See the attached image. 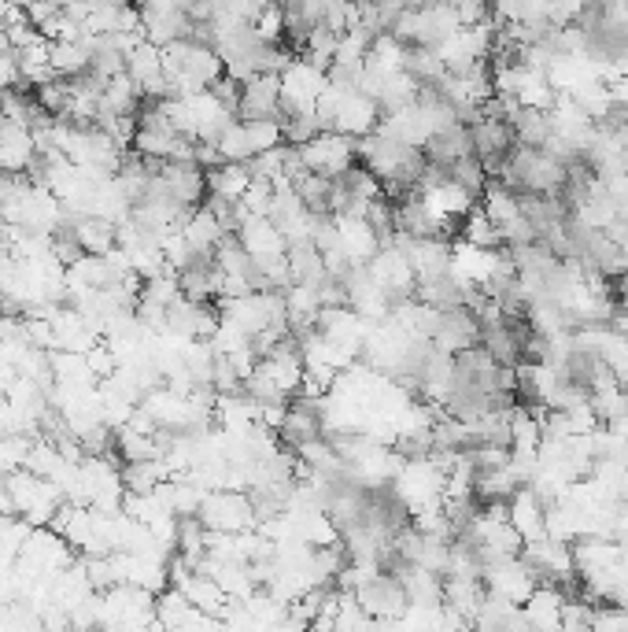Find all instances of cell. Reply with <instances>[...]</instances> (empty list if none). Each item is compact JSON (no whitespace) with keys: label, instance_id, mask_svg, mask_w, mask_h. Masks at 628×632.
Wrapping results in <instances>:
<instances>
[{"label":"cell","instance_id":"obj_1","mask_svg":"<svg viewBox=\"0 0 628 632\" xmlns=\"http://www.w3.org/2000/svg\"><path fill=\"white\" fill-rule=\"evenodd\" d=\"M329 86V71L311 60H289L281 67V111L285 115H314L322 89Z\"/></svg>","mask_w":628,"mask_h":632},{"label":"cell","instance_id":"obj_2","mask_svg":"<svg viewBox=\"0 0 628 632\" xmlns=\"http://www.w3.org/2000/svg\"><path fill=\"white\" fill-rule=\"evenodd\" d=\"M200 522L218 533H244V529H259V514L248 492L237 488H211L200 503Z\"/></svg>","mask_w":628,"mask_h":632},{"label":"cell","instance_id":"obj_3","mask_svg":"<svg viewBox=\"0 0 628 632\" xmlns=\"http://www.w3.org/2000/svg\"><path fill=\"white\" fill-rule=\"evenodd\" d=\"M300 156H303V167L314 174H322V178H344V174L355 167V137L348 134H337V130H322V134H314L307 145H300Z\"/></svg>","mask_w":628,"mask_h":632},{"label":"cell","instance_id":"obj_4","mask_svg":"<svg viewBox=\"0 0 628 632\" xmlns=\"http://www.w3.org/2000/svg\"><path fill=\"white\" fill-rule=\"evenodd\" d=\"M237 119H285V111H281V74L263 71L241 82Z\"/></svg>","mask_w":628,"mask_h":632},{"label":"cell","instance_id":"obj_5","mask_svg":"<svg viewBox=\"0 0 628 632\" xmlns=\"http://www.w3.org/2000/svg\"><path fill=\"white\" fill-rule=\"evenodd\" d=\"M355 599H359V607L370 614L374 621H392L399 618L403 610H407V588L399 577H385V573H377L374 581H366L363 588H355Z\"/></svg>","mask_w":628,"mask_h":632},{"label":"cell","instance_id":"obj_6","mask_svg":"<svg viewBox=\"0 0 628 632\" xmlns=\"http://www.w3.org/2000/svg\"><path fill=\"white\" fill-rule=\"evenodd\" d=\"M237 241L248 248V256L259 263V259H274V256H285L289 252V241H285V233L281 226L270 215H244L237 222Z\"/></svg>","mask_w":628,"mask_h":632},{"label":"cell","instance_id":"obj_7","mask_svg":"<svg viewBox=\"0 0 628 632\" xmlns=\"http://www.w3.org/2000/svg\"><path fill=\"white\" fill-rule=\"evenodd\" d=\"M366 270H370V278H374L381 289L392 292V296H399V292H407L414 285V267H411V256H407L403 244H399V248L381 244L377 256L366 263Z\"/></svg>","mask_w":628,"mask_h":632},{"label":"cell","instance_id":"obj_8","mask_svg":"<svg viewBox=\"0 0 628 632\" xmlns=\"http://www.w3.org/2000/svg\"><path fill=\"white\" fill-rule=\"evenodd\" d=\"M340 233V248L348 263H370L381 248V233L370 226V219H359V215H333Z\"/></svg>","mask_w":628,"mask_h":632},{"label":"cell","instance_id":"obj_9","mask_svg":"<svg viewBox=\"0 0 628 632\" xmlns=\"http://www.w3.org/2000/svg\"><path fill=\"white\" fill-rule=\"evenodd\" d=\"M318 311H322V296H318V285H303V281H292L285 289V318H289L292 337H300L307 329L318 326Z\"/></svg>","mask_w":628,"mask_h":632},{"label":"cell","instance_id":"obj_10","mask_svg":"<svg viewBox=\"0 0 628 632\" xmlns=\"http://www.w3.org/2000/svg\"><path fill=\"white\" fill-rule=\"evenodd\" d=\"M52 333H56V348L60 352H89L93 344L100 341L93 329L85 326V315L78 307H60L56 318H52Z\"/></svg>","mask_w":628,"mask_h":632},{"label":"cell","instance_id":"obj_11","mask_svg":"<svg viewBox=\"0 0 628 632\" xmlns=\"http://www.w3.org/2000/svg\"><path fill=\"white\" fill-rule=\"evenodd\" d=\"M182 233L189 237V244H193L200 256L215 259V244L226 237V226H222L215 211L204 204V207H193V211L185 215V219H182Z\"/></svg>","mask_w":628,"mask_h":632},{"label":"cell","instance_id":"obj_12","mask_svg":"<svg viewBox=\"0 0 628 632\" xmlns=\"http://www.w3.org/2000/svg\"><path fill=\"white\" fill-rule=\"evenodd\" d=\"M49 63L52 71L60 74V78H82V74H89V67H93V45H89V37H78V41H52L49 49Z\"/></svg>","mask_w":628,"mask_h":632},{"label":"cell","instance_id":"obj_13","mask_svg":"<svg viewBox=\"0 0 628 632\" xmlns=\"http://www.w3.org/2000/svg\"><path fill=\"white\" fill-rule=\"evenodd\" d=\"M285 256H289L292 281H303V285H322V281L329 278L326 259H322V252H318V244L314 241H292Z\"/></svg>","mask_w":628,"mask_h":632},{"label":"cell","instance_id":"obj_14","mask_svg":"<svg viewBox=\"0 0 628 632\" xmlns=\"http://www.w3.org/2000/svg\"><path fill=\"white\" fill-rule=\"evenodd\" d=\"M74 237L82 244L85 252H93V256H104L108 248L119 244V222L111 219H100V215H82V219L74 222Z\"/></svg>","mask_w":628,"mask_h":632},{"label":"cell","instance_id":"obj_15","mask_svg":"<svg viewBox=\"0 0 628 632\" xmlns=\"http://www.w3.org/2000/svg\"><path fill=\"white\" fill-rule=\"evenodd\" d=\"M167 477H174V470H170V462L163 459V455H156V459H137L122 466V485H126V492H152V488H156L159 481H167Z\"/></svg>","mask_w":628,"mask_h":632},{"label":"cell","instance_id":"obj_16","mask_svg":"<svg viewBox=\"0 0 628 632\" xmlns=\"http://www.w3.org/2000/svg\"><path fill=\"white\" fill-rule=\"evenodd\" d=\"M248 185H252L248 163H218L207 171V189L215 196H226V200H241Z\"/></svg>","mask_w":628,"mask_h":632},{"label":"cell","instance_id":"obj_17","mask_svg":"<svg viewBox=\"0 0 628 632\" xmlns=\"http://www.w3.org/2000/svg\"><path fill=\"white\" fill-rule=\"evenodd\" d=\"M244 134H248V145L252 152H266V148H278L285 141V126L281 119H241Z\"/></svg>","mask_w":628,"mask_h":632},{"label":"cell","instance_id":"obj_18","mask_svg":"<svg viewBox=\"0 0 628 632\" xmlns=\"http://www.w3.org/2000/svg\"><path fill=\"white\" fill-rule=\"evenodd\" d=\"M218 145V156L226 159V163H248V159L255 156L252 145H248V134H244V122L233 119L230 126H226V134L215 141Z\"/></svg>","mask_w":628,"mask_h":632},{"label":"cell","instance_id":"obj_19","mask_svg":"<svg viewBox=\"0 0 628 632\" xmlns=\"http://www.w3.org/2000/svg\"><path fill=\"white\" fill-rule=\"evenodd\" d=\"M285 156H289V145L281 141L278 148H266V152H255V156L248 159V171H252V178L274 182V178H281V174H285Z\"/></svg>","mask_w":628,"mask_h":632},{"label":"cell","instance_id":"obj_20","mask_svg":"<svg viewBox=\"0 0 628 632\" xmlns=\"http://www.w3.org/2000/svg\"><path fill=\"white\" fill-rule=\"evenodd\" d=\"M241 207L248 215H270V207H274V182L252 178V185H248L241 196Z\"/></svg>","mask_w":628,"mask_h":632},{"label":"cell","instance_id":"obj_21","mask_svg":"<svg viewBox=\"0 0 628 632\" xmlns=\"http://www.w3.org/2000/svg\"><path fill=\"white\" fill-rule=\"evenodd\" d=\"M281 126H285V141L296 145V148L307 145L314 134H322V122H318V115H285Z\"/></svg>","mask_w":628,"mask_h":632},{"label":"cell","instance_id":"obj_22","mask_svg":"<svg viewBox=\"0 0 628 632\" xmlns=\"http://www.w3.org/2000/svg\"><path fill=\"white\" fill-rule=\"evenodd\" d=\"M8 8H12V4H8V0H0V26H4V19H8Z\"/></svg>","mask_w":628,"mask_h":632},{"label":"cell","instance_id":"obj_23","mask_svg":"<svg viewBox=\"0 0 628 632\" xmlns=\"http://www.w3.org/2000/svg\"><path fill=\"white\" fill-rule=\"evenodd\" d=\"M0 119H4V97H0Z\"/></svg>","mask_w":628,"mask_h":632}]
</instances>
